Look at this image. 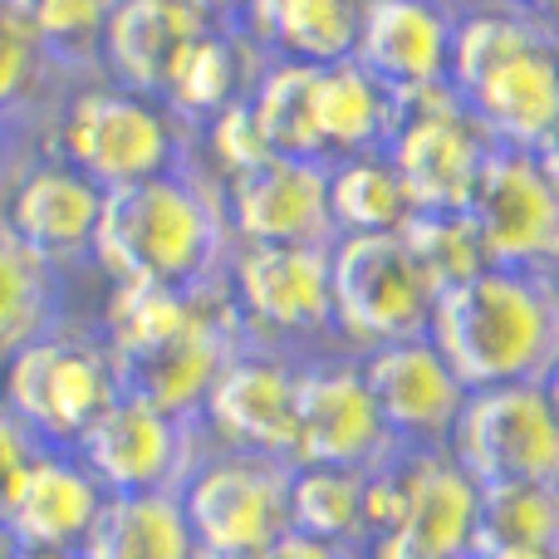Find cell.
<instances>
[{
  "label": "cell",
  "mask_w": 559,
  "mask_h": 559,
  "mask_svg": "<svg viewBox=\"0 0 559 559\" xmlns=\"http://www.w3.org/2000/svg\"><path fill=\"white\" fill-rule=\"evenodd\" d=\"M69 79L45 55L35 25L10 0H0V133H25L45 123L55 133L64 98H55Z\"/></svg>",
  "instance_id": "4316f807"
},
{
  "label": "cell",
  "mask_w": 559,
  "mask_h": 559,
  "mask_svg": "<svg viewBox=\"0 0 559 559\" xmlns=\"http://www.w3.org/2000/svg\"><path fill=\"white\" fill-rule=\"evenodd\" d=\"M118 393L123 388L108 344H94L84 334L45 329L0 358V403L45 447H79V437Z\"/></svg>",
  "instance_id": "8992f818"
},
{
  "label": "cell",
  "mask_w": 559,
  "mask_h": 559,
  "mask_svg": "<svg viewBox=\"0 0 559 559\" xmlns=\"http://www.w3.org/2000/svg\"><path fill=\"white\" fill-rule=\"evenodd\" d=\"M108 506V486L88 472L74 447H45L5 511L10 531L25 540V550H69L79 555L94 535L98 515Z\"/></svg>",
  "instance_id": "44dd1931"
},
{
  "label": "cell",
  "mask_w": 559,
  "mask_h": 559,
  "mask_svg": "<svg viewBox=\"0 0 559 559\" xmlns=\"http://www.w3.org/2000/svg\"><path fill=\"white\" fill-rule=\"evenodd\" d=\"M206 25L222 20H206L187 0H123L104 39V79L163 104L177 59Z\"/></svg>",
  "instance_id": "7402d4cb"
},
{
  "label": "cell",
  "mask_w": 559,
  "mask_h": 559,
  "mask_svg": "<svg viewBox=\"0 0 559 559\" xmlns=\"http://www.w3.org/2000/svg\"><path fill=\"white\" fill-rule=\"evenodd\" d=\"M472 222L491 265L559 275V182L521 147H496L472 192Z\"/></svg>",
  "instance_id": "5bb4252c"
},
{
  "label": "cell",
  "mask_w": 559,
  "mask_h": 559,
  "mask_svg": "<svg viewBox=\"0 0 559 559\" xmlns=\"http://www.w3.org/2000/svg\"><path fill=\"white\" fill-rule=\"evenodd\" d=\"M545 393H550L555 417H559V358H555V368H550V373H545Z\"/></svg>",
  "instance_id": "b9f144b4"
},
{
  "label": "cell",
  "mask_w": 559,
  "mask_h": 559,
  "mask_svg": "<svg viewBox=\"0 0 559 559\" xmlns=\"http://www.w3.org/2000/svg\"><path fill=\"white\" fill-rule=\"evenodd\" d=\"M251 104L261 118V133L275 157H314L329 163L314 128V64L299 59H265L251 84Z\"/></svg>",
  "instance_id": "4dcf8cb0"
},
{
  "label": "cell",
  "mask_w": 559,
  "mask_h": 559,
  "mask_svg": "<svg viewBox=\"0 0 559 559\" xmlns=\"http://www.w3.org/2000/svg\"><path fill=\"white\" fill-rule=\"evenodd\" d=\"M5 138H10V133H0V153H5Z\"/></svg>",
  "instance_id": "f6af8a7d"
},
{
  "label": "cell",
  "mask_w": 559,
  "mask_h": 559,
  "mask_svg": "<svg viewBox=\"0 0 559 559\" xmlns=\"http://www.w3.org/2000/svg\"><path fill=\"white\" fill-rule=\"evenodd\" d=\"M403 442L393 437L358 358H324L299 368V427L295 466H373L393 462Z\"/></svg>",
  "instance_id": "7c38bea8"
},
{
  "label": "cell",
  "mask_w": 559,
  "mask_h": 559,
  "mask_svg": "<svg viewBox=\"0 0 559 559\" xmlns=\"http://www.w3.org/2000/svg\"><path fill=\"white\" fill-rule=\"evenodd\" d=\"M265 49L246 35L241 20H222V25H206L202 35L187 45V55L177 59L173 84H167L163 104L182 118L192 133H202L222 108H231L236 98L251 94L255 74L265 69Z\"/></svg>",
  "instance_id": "603a6c76"
},
{
  "label": "cell",
  "mask_w": 559,
  "mask_h": 559,
  "mask_svg": "<svg viewBox=\"0 0 559 559\" xmlns=\"http://www.w3.org/2000/svg\"><path fill=\"white\" fill-rule=\"evenodd\" d=\"M521 5H540V10H559V0H521Z\"/></svg>",
  "instance_id": "ee69618b"
},
{
  "label": "cell",
  "mask_w": 559,
  "mask_h": 559,
  "mask_svg": "<svg viewBox=\"0 0 559 559\" xmlns=\"http://www.w3.org/2000/svg\"><path fill=\"white\" fill-rule=\"evenodd\" d=\"M481 550H559V481L481 486Z\"/></svg>",
  "instance_id": "d6a6232c"
},
{
  "label": "cell",
  "mask_w": 559,
  "mask_h": 559,
  "mask_svg": "<svg viewBox=\"0 0 559 559\" xmlns=\"http://www.w3.org/2000/svg\"><path fill=\"white\" fill-rule=\"evenodd\" d=\"M39 452H45V442L0 403V521H5V511L15 506L20 481H25V472L35 466Z\"/></svg>",
  "instance_id": "d590c367"
},
{
  "label": "cell",
  "mask_w": 559,
  "mask_h": 559,
  "mask_svg": "<svg viewBox=\"0 0 559 559\" xmlns=\"http://www.w3.org/2000/svg\"><path fill=\"white\" fill-rule=\"evenodd\" d=\"M79 559H202L182 491L108 496Z\"/></svg>",
  "instance_id": "484cf974"
},
{
  "label": "cell",
  "mask_w": 559,
  "mask_h": 559,
  "mask_svg": "<svg viewBox=\"0 0 559 559\" xmlns=\"http://www.w3.org/2000/svg\"><path fill=\"white\" fill-rule=\"evenodd\" d=\"M289 481L295 462L261 452H222L202 456L182 481V506L202 555L216 559H255L289 531Z\"/></svg>",
  "instance_id": "ba28073f"
},
{
  "label": "cell",
  "mask_w": 559,
  "mask_h": 559,
  "mask_svg": "<svg viewBox=\"0 0 559 559\" xmlns=\"http://www.w3.org/2000/svg\"><path fill=\"white\" fill-rule=\"evenodd\" d=\"M49 153L74 163L104 192H114V187L182 167L192 157V128L157 98L98 79L64 98L59 123L49 133Z\"/></svg>",
  "instance_id": "5b68a950"
},
{
  "label": "cell",
  "mask_w": 559,
  "mask_h": 559,
  "mask_svg": "<svg viewBox=\"0 0 559 559\" xmlns=\"http://www.w3.org/2000/svg\"><path fill=\"white\" fill-rule=\"evenodd\" d=\"M202 143H206V153H212V173L222 177V182H231V177L251 173L255 163L275 157L271 143H265V133H261V118H255L251 94L236 98L231 108H222V114L202 128Z\"/></svg>",
  "instance_id": "e575fe53"
},
{
  "label": "cell",
  "mask_w": 559,
  "mask_h": 559,
  "mask_svg": "<svg viewBox=\"0 0 559 559\" xmlns=\"http://www.w3.org/2000/svg\"><path fill=\"white\" fill-rule=\"evenodd\" d=\"M481 540V486L452 452H407L403 511L373 559H466Z\"/></svg>",
  "instance_id": "e0dca14e"
},
{
  "label": "cell",
  "mask_w": 559,
  "mask_h": 559,
  "mask_svg": "<svg viewBox=\"0 0 559 559\" xmlns=\"http://www.w3.org/2000/svg\"><path fill=\"white\" fill-rule=\"evenodd\" d=\"M427 334L472 393L545 383L559 358V275L486 265L466 285L437 295Z\"/></svg>",
  "instance_id": "277c9868"
},
{
  "label": "cell",
  "mask_w": 559,
  "mask_h": 559,
  "mask_svg": "<svg viewBox=\"0 0 559 559\" xmlns=\"http://www.w3.org/2000/svg\"><path fill=\"white\" fill-rule=\"evenodd\" d=\"M358 364H364V378L397 442L413 447V452H437V447L452 442L472 388L456 378V368L432 344V334L378 344L358 354Z\"/></svg>",
  "instance_id": "2e32d148"
},
{
  "label": "cell",
  "mask_w": 559,
  "mask_h": 559,
  "mask_svg": "<svg viewBox=\"0 0 559 559\" xmlns=\"http://www.w3.org/2000/svg\"><path fill=\"white\" fill-rule=\"evenodd\" d=\"M368 0H246L241 25L271 59L338 64L354 59Z\"/></svg>",
  "instance_id": "cb8c5ba5"
},
{
  "label": "cell",
  "mask_w": 559,
  "mask_h": 559,
  "mask_svg": "<svg viewBox=\"0 0 559 559\" xmlns=\"http://www.w3.org/2000/svg\"><path fill=\"white\" fill-rule=\"evenodd\" d=\"M192 10H202L206 20H241L246 0H187Z\"/></svg>",
  "instance_id": "74e56055"
},
{
  "label": "cell",
  "mask_w": 559,
  "mask_h": 559,
  "mask_svg": "<svg viewBox=\"0 0 559 559\" xmlns=\"http://www.w3.org/2000/svg\"><path fill=\"white\" fill-rule=\"evenodd\" d=\"M226 285L251 338L334 329V246H236Z\"/></svg>",
  "instance_id": "4fadbf2b"
},
{
  "label": "cell",
  "mask_w": 559,
  "mask_h": 559,
  "mask_svg": "<svg viewBox=\"0 0 559 559\" xmlns=\"http://www.w3.org/2000/svg\"><path fill=\"white\" fill-rule=\"evenodd\" d=\"M289 531L338 545H373L368 515V472L354 466H295L289 481Z\"/></svg>",
  "instance_id": "f1b7e54d"
},
{
  "label": "cell",
  "mask_w": 559,
  "mask_h": 559,
  "mask_svg": "<svg viewBox=\"0 0 559 559\" xmlns=\"http://www.w3.org/2000/svg\"><path fill=\"white\" fill-rule=\"evenodd\" d=\"M393 123H397L393 88L378 84L358 59L314 64V128L329 163L358 153H388Z\"/></svg>",
  "instance_id": "d4e9b609"
},
{
  "label": "cell",
  "mask_w": 559,
  "mask_h": 559,
  "mask_svg": "<svg viewBox=\"0 0 559 559\" xmlns=\"http://www.w3.org/2000/svg\"><path fill=\"white\" fill-rule=\"evenodd\" d=\"M226 216L236 246H334L329 212V163L314 157H265L251 173L231 177Z\"/></svg>",
  "instance_id": "d6986e66"
},
{
  "label": "cell",
  "mask_w": 559,
  "mask_h": 559,
  "mask_svg": "<svg viewBox=\"0 0 559 559\" xmlns=\"http://www.w3.org/2000/svg\"><path fill=\"white\" fill-rule=\"evenodd\" d=\"M104 187L84 177L74 163L45 153L10 173V192L0 206V222L59 271V265L94 261V236L104 216Z\"/></svg>",
  "instance_id": "ac0fdd59"
},
{
  "label": "cell",
  "mask_w": 559,
  "mask_h": 559,
  "mask_svg": "<svg viewBox=\"0 0 559 559\" xmlns=\"http://www.w3.org/2000/svg\"><path fill=\"white\" fill-rule=\"evenodd\" d=\"M55 329V265L0 222V358Z\"/></svg>",
  "instance_id": "1f68e13d"
},
{
  "label": "cell",
  "mask_w": 559,
  "mask_h": 559,
  "mask_svg": "<svg viewBox=\"0 0 559 559\" xmlns=\"http://www.w3.org/2000/svg\"><path fill=\"white\" fill-rule=\"evenodd\" d=\"M403 241L417 255L423 275L432 280L437 295L466 285L472 275H481L491 265L472 212H413V222L403 226Z\"/></svg>",
  "instance_id": "836d02e7"
},
{
  "label": "cell",
  "mask_w": 559,
  "mask_h": 559,
  "mask_svg": "<svg viewBox=\"0 0 559 559\" xmlns=\"http://www.w3.org/2000/svg\"><path fill=\"white\" fill-rule=\"evenodd\" d=\"M25 559H79V555H69V550H29Z\"/></svg>",
  "instance_id": "7bdbcfd3"
},
{
  "label": "cell",
  "mask_w": 559,
  "mask_h": 559,
  "mask_svg": "<svg viewBox=\"0 0 559 559\" xmlns=\"http://www.w3.org/2000/svg\"><path fill=\"white\" fill-rule=\"evenodd\" d=\"M393 108L397 123L388 157H393L413 206L417 212H466L486 173V157L496 153V138L466 108L462 88H407V94H393Z\"/></svg>",
  "instance_id": "52a82bcc"
},
{
  "label": "cell",
  "mask_w": 559,
  "mask_h": 559,
  "mask_svg": "<svg viewBox=\"0 0 559 559\" xmlns=\"http://www.w3.org/2000/svg\"><path fill=\"white\" fill-rule=\"evenodd\" d=\"M104 344L118 388L177 417H202L222 368L251 344L226 280L212 285H114Z\"/></svg>",
  "instance_id": "6da1fadb"
},
{
  "label": "cell",
  "mask_w": 559,
  "mask_h": 559,
  "mask_svg": "<svg viewBox=\"0 0 559 559\" xmlns=\"http://www.w3.org/2000/svg\"><path fill=\"white\" fill-rule=\"evenodd\" d=\"M452 84L496 147L540 153L559 128V15L521 0L462 10Z\"/></svg>",
  "instance_id": "3957f363"
},
{
  "label": "cell",
  "mask_w": 559,
  "mask_h": 559,
  "mask_svg": "<svg viewBox=\"0 0 559 559\" xmlns=\"http://www.w3.org/2000/svg\"><path fill=\"white\" fill-rule=\"evenodd\" d=\"M456 25V0H368L354 59L393 94L452 84Z\"/></svg>",
  "instance_id": "ffe728a7"
},
{
  "label": "cell",
  "mask_w": 559,
  "mask_h": 559,
  "mask_svg": "<svg viewBox=\"0 0 559 559\" xmlns=\"http://www.w3.org/2000/svg\"><path fill=\"white\" fill-rule=\"evenodd\" d=\"M255 559H364V550L358 545H338V540H319V535H305V531H285Z\"/></svg>",
  "instance_id": "8d00e7d4"
},
{
  "label": "cell",
  "mask_w": 559,
  "mask_h": 559,
  "mask_svg": "<svg viewBox=\"0 0 559 559\" xmlns=\"http://www.w3.org/2000/svg\"><path fill=\"white\" fill-rule=\"evenodd\" d=\"M10 5L35 25L45 55L69 84L104 79V39L123 0H10Z\"/></svg>",
  "instance_id": "f546056e"
},
{
  "label": "cell",
  "mask_w": 559,
  "mask_h": 559,
  "mask_svg": "<svg viewBox=\"0 0 559 559\" xmlns=\"http://www.w3.org/2000/svg\"><path fill=\"white\" fill-rule=\"evenodd\" d=\"M202 427L231 452H261L295 462L299 427V368L265 348L261 338L241 348L202 403Z\"/></svg>",
  "instance_id": "9a60e30c"
},
{
  "label": "cell",
  "mask_w": 559,
  "mask_h": 559,
  "mask_svg": "<svg viewBox=\"0 0 559 559\" xmlns=\"http://www.w3.org/2000/svg\"><path fill=\"white\" fill-rule=\"evenodd\" d=\"M329 212L338 236L403 231L413 222V197L388 153H358L329 163Z\"/></svg>",
  "instance_id": "83f0119b"
},
{
  "label": "cell",
  "mask_w": 559,
  "mask_h": 559,
  "mask_svg": "<svg viewBox=\"0 0 559 559\" xmlns=\"http://www.w3.org/2000/svg\"><path fill=\"white\" fill-rule=\"evenodd\" d=\"M476 559H559V550H481Z\"/></svg>",
  "instance_id": "ab89813d"
},
{
  "label": "cell",
  "mask_w": 559,
  "mask_h": 559,
  "mask_svg": "<svg viewBox=\"0 0 559 559\" xmlns=\"http://www.w3.org/2000/svg\"><path fill=\"white\" fill-rule=\"evenodd\" d=\"M231 255L236 231L226 216V187L216 173H202L197 157L104 197L94 265L114 285H212L226 280Z\"/></svg>",
  "instance_id": "7a4b0ae2"
},
{
  "label": "cell",
  "mask_w": 559,
  "mask_h": 559,
  "mask_svg": "<svg viewBox=\"0 0 559 559\" xmlns=\"http://www.w3.org/2000/svg\"><path fill=\"white\" fill-rule=\"evenodd\" d=\"M466 559H476V555H466Z\"/></svg>",
  "instance_id": "bcb514c9"
},
{
  "label": "cell",
  "mask_w": 559,
  "mask_h": 559,
  "mask_svg": "<svg viewBox=\"0 0 559 559\" xmlns=\"http://www.w3.org/2000/svg\"><path fill=\"white\" fill-rule=\"evenodd\" d=\"M25 540H20L15 531H10V521H0V559H25Z\"/></svg>",
  "instance_id": "f35d334b"
},
{
  "label": "cell",
  "mask_w": 559,
  "mask_h": 559,
  "mask_svg": "<svg viewBox=\"0 0 559 559\" xmlns=\"http://www.w3.org/2000/svg\"><path fill=\"white\" fill-rule=\"evenodd\" d=\"M197 432H202V417H177L133 393H118L98 413V423L79 437L74 452L108 486V496L182 491L192 466L202 462Z\"/></svg>",
  "instance_id": "8fae6325"
},
{
  "label": "cell",
  "mask_w": 559,
  "mask_h": 559,
  "mask_svg": "<svg viewBox=\"0 0 559 559\" xmlns=\"http://www.w3.org/2000/svg\"><path fill=\"white\" fill-rule=\"evenodd\" d=\"M535 157H540V163H545V173H550L555 182H559V128H555V133H550V143H545Z\"/></svg>",
  "instance_id": "60d3db41"
},
{
  "label": "cell",
  "mask_w": 559,
  "mask_h": 559,
  "mask_svg": "<svg viewBox=\"0 0 559 559\" xmlns=\"http://www.w3.org/2000/svg\"><path fill=\"white\" fill-rule=\"evenodd\" d=\"M437 289L407 251L403 231L338 236L334 241V334L358 354L427 334Z\"/></svg>",
  "instance_id": "9c48e42d"
},
{
  "label": "cell",
  "mask_w": 559,
  "mask_h": 559,
  "mask_svg": "<svg viewBox=\"0 0 559 559\" xmlns=\"http://www.w3.org/2000/svg\"><path fill=\"white\" fill-rule=\"evenodd\" d=\"M447 452L472 472L476 486L559 481V417L545 383L476 388Z\"/></svg>",
  "instance_id": "30bf717a"
}]
</instances>
